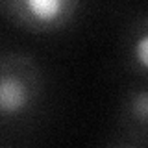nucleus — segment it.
Returning <instances> with one entry per match:
<instances>
[{
  "label": "nucleus",
  "mask_w": 148,
  "mask_h": 148,
  "mask_svg": "<svg viewBox=\"0 0 148 148\" xmlns=\"http://www.w3.org/2000/svg\"><path fill=\"white\" fill-rule=\"evenodd\" d=\"M46 98V76L34 56L0 54V132L28 126Z\"/></svg>",
  "instance_id": "nucleus-1"
},
{
  "label": "nucleus",
  "mask_w": 148,
  "mask_h": 148,
  "mask_svg": "<svg viewBox=\"0 0 148 148\" xmlns=\"http://www.w3.org/2000/svg\"><path fill=\"white\" fill-rule=\"evenodd\" d=\"M82 0H0V15L34 35H54L67 30Z\"/></svg>",
  "instance_id": "nucleus-2"
},
{
  "label": "nucleus",
  "mask_w": 148,
  "mask_h": 148,
  "mask_svg": "<svg viewBox=\"0 0 148 148\" xmlns=\"http://www.w3.org/2000/svg\"><path fill=\"white\" fill-rule=\"evenodd\" d=\"M111 146H148V82L133 83L124 89L115 117V141Z\"/></svg>",
  "instance_id": "nucleus-3"
},
{
  "label": "nucleus",
  "mask_w": 148,
  "mask_h": 148,
  "mask_svg": "<svg viewBox=\"0 0 148 148\" xmlns=\"http://www.w3.org/2000/svg\"><path fill=\"white\" fill-rule=\"evenodd\" d=\"M122 58L130 72L148 82V13L135 17L126 26Z\"/></svg>",
  "instance_id": "nucleus-4"
},
{
  "label": "nucleus",
  "mask_w": 148,
  "mask_h": 148,
  "mask_svg": "<svg viewBox=\"0 0 148 148\" xmlns=\"http://www.w3.org/2000/svg\"><path fill=\"white\" fill-rule=\"evenodd\" d=\"M2 145H4V139H2V137H0V146H2Z\"/></svg>",
  "instance_id": "nucleus-5"
}]
</instances>
